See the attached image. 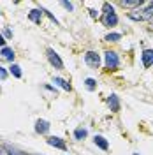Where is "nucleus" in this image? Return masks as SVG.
<instances>
[{"instance_id":"f257e3e1","label":"nucleus","mask_w":153,"mask_h":155,"mask_svg":"<svg viewBox=\"0 0 153 155\" xmlns=\"http://www.w3.org/2000/svg\"><path fill=\"white\" fill-rule=\"evenodd\" d=\"M102 23H104L106 27H115L116 23H118V16H116V12L113 11V7L109 5V4H104V16H102Z\"/></svg>"},{"instance_id":"f03ea898","label":"nucleus","mask_w":153,"mask_h":155,"mask_svg":"<svg viewBox=\"0 0 153 155\" xmlns=\"http://www.w3.org/2000/svg\"><path fill=\"white\" fill-rule=\"evenodd\" d=\"M104 60H106V67L109 71H115V69L120 67V58L115 51H106L104 53Z\"/></svg>"},{"instance_id":"7ed1b4c3","label":"nucleus","mask_w":153,"mask_h":155,"mask_svg":"<svg viewBox=\"0 0 153 155\" xmlns=\"http://www.w3.org/2000/svg\"><path fill=\"white\" fill-rule=\"evenodd\" d=\"M46 55H48V60H49V64L53 65L55 69H63V62L60 60V57H58V53L55 51V49H51V48H48L46 49Z\"/></svg>"},{"instance_id":"20e7f679","label":"nucleus","mask_w":153,"mask_h":155,"mask_svg":"<svg viewBox=\"0 0 153 155\" xmlns=\"http://www.w3.org/2000/svg\"><path fill=\"white\" fill-rule=\"evenodd\" d=\"M85 62L90 65V67L99 69V65H100V57L97 55L95 51H86L85 53Z\"/></svg>"},{"instance_id":"39448f33","label":"nucleus","mask_w":153,"mask_h":155,"mask_svg":"<svg viewBox=\"0 0 153 155\" xmlns=\"http://www.w3.org/2000/svg\"><path fill=\"white\" fill-rule=\"evenodd\" d=\"M46 143H48L49 146H55V148H58V150H67L65 141H63V139H60V137H57V136H51V137H48V139H46Z\"/></svg>"},{"instance_id":"423d86ee","label":"nucleus","mask_w":153,"mask_h":155,"mask_svg":"<svg viewBox=\"0 0 153 155\" xmlns=\"http://www.w3.org/2000/svg\"><path fill=\"white\" fill-rule=\"evenodd\" d=\"M141 60H143V65L146 69L153 65V49H144L143 55H141Z\"/></svg>"},{"instance_id":"0eeeda50","label":"nucleus","mask_w":153,"mask_h":155,"mask_svg":"<svg viewBox=\"0 0 153 155\" xmlns=\"http://www.w3.org/2000/svg\"><path fill=\"white\" fill-rule=\"evenodd\" d=\"M48 130H49V124L46 120H37L35 122V132L37 134H46Z\"/></svg>"},{"instance_id":"6e6552de","label":"nucleus","mask_w":153,"mask_h":155,"mask_svg":"<svg viewBox=\"0 0 153 155\" xmlns=\"http://www.w3.org/2000/svg\"><path fill=\"white\" fill-rule=\"evenodd\" d=\"M107 104H109V107H111V111H120V101H118V95H115V94H111V95L107 97Z\"/></svg>"},{"instance_id":"1a4fd4ad","label":"nucleus","mask_w":153,"mask_h":155,"mask_svg":"<svg viewBox=\"0 0 153 155\" xmlns=\"http://www.w3.org/2000/svg\"><path fill=\"white\" fill-rule=\"evenodd\" d=\"M28 18L34 21V23H41V19H42V9H32L28 12Z\"/></svg>"},{"instance_id":"9d476101","label":"nucleus","mask_w":153,"mask_h":155,"mask_svg":"<svg viewBox=\"0 0 153 155\" xmlns=\"http://www.w3.org/2000/svg\"><path fill=\"white\" fill-rule=\"evenodd\" d=\"M93 143H95L100 150H107V148H109V143H107V139H106L104 136H95V137H93Z\"/></svg>"},{"instance_id":"9b49d317","label":"nucleus","mask_w":153,"mask_h":155,"mask_svg":"<svg viewBox=\"0 0 153 155\" xmlns=\"http://www.w3.org/2000/svg\"><path fill=\"white\" fill-rule=\"evenodd\" d=\"M120 5H122V7H141L143 2H141V0H122Z\"/></svg>"},{"instance_id":"f8f14e48","label":"nucleus","mask_w":153,"mask_h":155,"mask_svg":"<svg viewBox=\"0 0 153 155\" xmlns=\"http://www.w3.org/2000/svg\"><path fill=\"white\" fill-rule=\"evenodd\" d=\"M0 55H2L4 58H7L9 62H12V60H14V51H12L11 48H7V46H5V48H2V51H0Z\"/></svg>"},{"instance_id":"ddd939ff","label":"nucleus","mask_w":153,"mask_h":155,"mask_svg":"<svg viewBox=\"0 0 153 155\" xmlns=\"http://www.w3.org/2000/svg\"><path fill=\"white\" fill-rule=\"evenodd\" d=\"M86 136H88V130H86V129H83V127H79V129H76V130H74V137H76L77 141H83Z\"/></svg>"},{"instance_id":"4468645a","label":"nucleus","mask_w":153,"mask_h":155,"mask_svg":"<svg viewBox=\"0 0 153 155\" xmlns=\"http://www.w3.org/2000/svg\"><path fill=\"white\" fill-rule=\"evenodd\" d=\"M55 85H58L60 88H63L65 92H70V85H69L65 79H62V78H55Z\"/></svg>"},{"instance_id":"2eb2a0df","label":"nucleus","mask_w":153,"mask_h":155,"mask_svg":"<svg viewBox=\"0 0 153 155\" xmlns=\"http://www.w3.org/2000/svg\"><path fill=\"white\" fill-rule=\"evenodd\" d=\"M9 72L14 78H21V69H19V65H16V64H12V65L9 67Z\"/></svg>"},{"instance_id":"dca6fc26","label":"nucleus","mask_w":153,"mask_h":155,"mask_svg":"<svg viewBox=\"0 0 153 155\" xmlns=\"http://www.w3.org/2000/svg\"><path fill=\"white\" fill-rule=\"evenodd\" d=\"M85 85H86V88H88L90 92H93V90H95V87H97V81L93 79V78H86Z\"/></svg>"},{"instance_id":"f3484780","label":"nucleus","mask_w":153,"mask_h":155,"mask_svg":"<svg viewBox=\"0 0 153 155\" xmlns=\"http://www.w3.org/2000/svg\"><path fill=\"white\" fill-rule=\"evenodd\" d=\"M122 39V34H107L106 35V41L107 42H116V41H120Z\"/></svg>"},{"instance_id":"a211bd4d","label":"nucleus","mask_w":153,"mask_h":155,"mask_svg":"<svg viewBox=\"0 0 153 155\" xmlns=\"http://www.w3.org/2000/svg\"><path fill=\"white\" fill-rule=\"evenodd\" d=\"M7 148V152H9V155H23L21 152H18L16 148H12V146H5Z\"/></svg>"},{"instance_id":"6ab92c4d","label":"nucleus","mask_w":153,"mask_h":155,"mask_svg":"<svg viewBox=\"0 0 153 155\" xmlns=\"http://www.w3.org/2000/svg\"><path fill=\"white\" fill-rule=\"evenodd\" d=\"M5 78H7V71H5V69H4V67H0V79L4 81Z\"/></svg>"},{"instance_id":"aec40b11","label":"nucleus","mask_w":153,"mask_h":155,"mask_svg":"<svg viewBox=\"0 0 153 155\" xmlns=\"http://www.w3.org/2000/svg\"><path fill=\"white\" fill-rule=\"evenodd\" d=\"M62 5H63L65 9H69V11H72V9H74V5H72L70 2H62Z\"/></svg>"},{"instance_id":"412c9836","label":"nucleus","mask_w":153,"mask_h":155,"mask_svg":"<svg viewBox=\"0 0 153 155\" xmlns=\"http://www.w3.org/2000/svg\"><path fill=\"white\" fill-rule=\"evenodd\" d=\"M4 37H5V39H11V37H12V32H11L9 28H5V30H4Z\"/></svg>"},{"instance_id":"4be33fe9","label":"nucleus","mask_w":153,"mask_h":155,"mask_svg":"<svg viewBox=\"0 0 153 155\" xmlns=\"http://www.w3.org/2000/svg\"><path fill=\"white\" fill-rule=\"evenodd\" d=\"M0 48H5V37L0 34Z\"/></svg>"},{"instance_id":"5701e85b","label":"nucleus","mask_w":153,"mask_h":155,"mask_svg":"<svg viewBox=\"0 0 153 155\" xmlns=\"http://www.w3.org/2000/svg\"><path fill=\"white\" fill-rule=\"evenodd\" d=\"M0 155H9V152H7L5 146H0Z\"/></svg>"},{"instance_id":"b1692460","label":"nucleus","mask_w":153,"mask_h":155,"mask_svg":"<svg viewBox=\"0 0 153 155\" xmlns=\"http://www.w3.org/2000/svg\"><path fill=\"white\" fill-rule=\"evenodd\" d=\"M90 14H92V18H97V16H99V12H97L95 9H90Z\"/></svg>"},{"instance_id":"393cba45","label":"nucleus","mask_w":153,"mask_h":155,"mask_svg":"<svg viewBox=\"0 0 153 155\" xmlns=\"http://www.w3.org/2000/svg\"><path fill=\"white\" fill-rule=\"evenodd\" d=\"M151 7H153V2H151Z\"/></svg>"},{"instance_id":"a878e982","label":"nucleus","mask_w":153,"mask_h":155,"mask_svg":"<svg viewBox=\"0 0 153 155\" xmlns=\"http://www.w3.org/2000/svg\"><path fill=\"white\" fill-rule=\"evenodd\" d=\"M151 25H153V19H151Z\"/></svg>"},{"instance_id":"bb28decb","label":"nucleus","mask_w":153,"mask_h":155,"mask_svg":"<svg viewBox=\"0 0 153 155\" xmlns=\"http://www.w3.org/2000/svg\"><path fill=\"white\" fill-rule=\"evenodd\" d=\"M23 155H27V153H23Z\"/></svg>"},{"instance_id":"cd10ccee","label":"nucleus","mask_w":153,"mask_h":155,"mask_svg":"<svg viewBox=\"0 0 153 155\" xmlns=\"http://www.w3.org/2000/svg\"><path fill=\"white\" fill-rule=\"evenodd\" d=\"M134 155H137V153H134Z\"/></svg>"}]
</instances>
